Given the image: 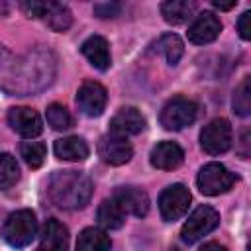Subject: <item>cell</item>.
Listing matches in <instances>:
<instances>
[{
  "instance_id": "1",
  "label": "cell",
  "mask_w": 251,
  "mask_h": 251,
  "mask_svg": "<svg viewBox=\"0 0 251 251\" xmlns=\"http://www.w3.org/2000/svg\"><path fill=\"white\" fill-rule=\"evenodd\" d=\"M57 73V59L53 51L45 47H35L20 57H10L0 88L8 94L27 96L45 90Z\"/></svg>"
},
{
  "instance_id": "2",
  "label": "cell",
  "mask_w": 251,
  "mask_h": 251,
  "mask_svg": "<svg viewBox=\"0 0 251 251\" xmlns=\"http://www.w3.org/2000/svg\"><path fill=\"white\" fill-rule=\"evenodd\" d=\"M47 196L63 210L84 208L92 196V180L78 171H55L47 184Z\"/></svg>"
},
{
  "instance_id": "3",
  "label": "cell",
  "mask_w": 251,
  "mask_h": 251,
  "mask_svg": "<svg viewBox=\"0 0 251 251\" xmlns=\"http://www.w3.org/2000/svg\"><path fill=\"white\" fill-rule=\"evenodd\" d=\"M37 235V220L31 210H16L12 212L4 226H2V237L8 245L16 249L27 247Z\"/></svg>"
},
{
  "instance_id": "4",
  "label": "cell",
  "mask_w": 251,
  "mask_h": 251,
  "mask_svg": "<svg viewBox=\"0 0 251 251\" xmlns=\"http://www.w3.org/2000/svg\"><path fill=\"white\" fill-rule=\"evenodd\" d=\"M196 114H198V106L192 100H188L184 96H175L163 106L159 122L165 129L178 131V129L190 126L196 120Z\"/></svg>"
},
{
  "instance_id": "5",
  "label": "cell",
  "mask_w": 251,
  "mask_h": 251,
  "mask_svg": "<svg viewBox=\"0 0 251 251\" xmlns=\"http://www.w3.org/2000/svg\"><path fill=\"white\" fill-rule=\"evenodd\" d=\"M220 224V214L218 210H214L212 206H198L190 216L188 220L184 222L182 229H180V239L184 243H196L198 239H202L204 235H208L210 231H214Z\"/></svg>"
},
{
  "instance_id": "6",
  "label": "cell",
  "mask_w": 251,
  "mask_h": 251,
  "mask_svg": "<svg viewBox=\"0 0 251 251\" xmlns=\"http://www.w3.org/2000/svg\"><path fill=\"white\" fill-rule=\"evenodd\" d=\"M235 182V175L224 167L222 163H208L200 169L198 176H196V184L198 190L206 196H218L227 192Z\"/></svg>"
},
{
  "instance_id": "7",
  "label": "cell",
  "mask_w": 251,
  "mask_h": 251,
  "mask_svg": "<svg viewBox=\"0 0 251 251\" xmlns=\"http://www.w3.org/2000/svg\"><path fill=\"white\" fill-rule=\"evenodd\" d=\"M231 126L226 118H216L210 124L204 126V129L200 131V147L202 151H206L208 155H220L226 153L231 147Z\"/></svg>"
},
{
  "instance_id": "8",
  "label": "cell",
  "mask_w": 251,
  "mask_h": 251,
  "mask_svg": "<svg viewBox=\"0 0 251 251\" xmlns=\"http://www.w3.org/2000/svg\"><path fill=\"white\" fill-rule=\"evenodd\" d=\"M190 200H192L190 190L184 184L176 182V184L167 186L161 192V196H159V212H161V218L165 222H175V220L182 218L186 214L188 206H190Z\"/></svg>"
},
{
  "instance_id": "9",
  "label": "cell",
  "mask_w": 251,
  "mask_h": 251,
  "mask_svg": "<svg viewBox=\"0 0 251 251\" xmlns=\"http://www.w3.org/2000/svg\"><path fill=\"white\" fill-rule=\"evenodd\" d=\"M106 102H108V92L100 82L86 80L80 84V88L76 92V106L84 116L98 118L104 112Z\"/></svg>"
},
{
  "instance_id": "10",
  "label": "cell",
  "mask_w": 251,
  "mask_h": 251,
  "mask_svg": "<svg viewBox=\"0 0 251 251\" xmlns=\"http://www.w3.org/2000/svg\"><path fill=\"white\" fill-rule=\"evenodd\" d=\"M8 124L16 133H20L22 137H27V139H33L43 131L41 116L33 108H27V106L10 108L8 110Z\"/></svg>"
},
{
  "instance_id": "11",
  "label": "cell",
  "mask_w": 251,
  "mask_h": 251,
  "mask_svg": "<svg viewBox=\"0 0 251 251\" xmlns=\"http://www.w3.org/2000/svg\"><path fill=\"white\" fill-rule=\"evenodd\" d=\"M98 155L106 165L120 167L133 157V147L126 137L108 133L98 141Z\"/></svg>"
},
{
  "instance_id": "12",
  "label": "cell",
  "mask_w": 251,
  "mask_h": 251,
  "mask_svg": "<svg viewBox=\"0 0 251 251\" xmlns=\"http://www.w3.org/2000/svg\"><path fill=\"white\" fill-rule=\"evenodd\" d=\"M222 31V22L214 12H200L196 16V20L190 24L186 35L188 41L196 43V45H206L212 43Z\"/></svg>"
},
{
  "instance_id": "13",
  "label": "cell",
  "mask_w": 251,
  "mask_h": 251,
  "mask_svg": "<svg viewBox=\"0 0 251 251\" xmlns=\"http://www.w3.org/2000/svg\"><path fill=\"white\" fill-rule=\"evenodd\" d=\"M114 200L118 202V206L122 208V212L127 216H135V218H143L149 212V196L143 188L137 186H122L116 190Z\"/></svg>"
},
{
  "instance_id": "14",
  "label": "cell",
  "mask_w": 251,
  "mask_h": 251,
  "mask_svg": "<svg viewBox=\"0 0 251 251\" xmlns=\"http://www.w3.org/2000/svg\"><path fill=\"white\" fill-rule=\"evenodd\" d=\"M145 129V118L141 116V112L133 106H126L120 108L114 118L110 120V133L114 135H137Z\"/></svg>"
},
{
  "instance_id": "15",
  "label": "cell",
  "mask_w": 251,
  "mask_h": 251,
  "mask_svg": "<svg viewBox=\"0 0 251 251\" xmlns=\"http://www.w3.org/2000/svg\"><path fill=\"white\" fill-rule=\"evenodd\" d=\"M149 161L155 169L161 171H173L184 161V151L175 141H161L151 149Z\"/></svg>"
},
{
  "instance_id": "16",
  "label": "cell",
  "mask_w": 251,
  "mask_h": 251,
  "mask_svg": "<svg viewBox=\"0 0 251 251\" xmlns=\"http://www.w3.org/2000/svg\"><path fill=\"white\" fill-rule=\"evenodd\" d=\"M41 251H67L69 249V229L59 220L51 218L45 222L39 235Z\"/></svg>"
},
{
  "instance_id": "17",
  "label": "cell",
  "mask_w": 251,
  "mask_h": 251,
  "mask_svg": "<svg viewBox=\"0 0 251 251\" xmlns=\"http://www.w3.org/2000/svg\"><path fill=\"white\" fill-rule=\"evenodd\" d=\"M80 53L88 59V63L98 69V71H108L112 65V57H110V47L108 41L102 35H90L82 45H80Z\"/></svg>"
},
{
  "instance_id": "18",
  "label": "cell",
  "mask_w": 251,
  "mask_h": 251,
  "mask_svg": "<svg viewBox=\"0 0 251 251\" xmlns=\"http://www.w3.org/2000/svg\"><path fill=\"white\" fill-rule=\"evenodd\" d=\"M55 157L63 161H84L88 157V145L82 137L78 135H69L63 139H57L53 145Z\"/></svg>"
},
{
  "instance_id": "19",
  "label": "cell",
  "mask_w": 251,
  "mask_h": 251,
  "mask_svg": "<svg viewBox=\"0 0 251 251\" xmlns=\"http://www.w3.org/2000/svg\"><path fill=\"white\" fill-rule=\"evenodd\" d=\"M110 235L100 227H84L78 233L75 251H110Z\"/></svg>"
},
{
  "instance_id": "20",
  "label": "cell",
  "mask_w": 251,
  "mask_h": 251,
  "mask_svg": "<svg viewBox=\"0 0 251 251\" xmlns=\"http://www.w3.org/2000/svg\"><path fill=\"white\" fill-rule=\"evenodd\" d=\"M194 12H196V4L188 0H169L161 4V14L165 22L171 25L184 24L188 18H192Z\"/></svg>"
},
{
  "instance_id": "21",
  "label": "cell",
  "mask_w": 251,
  "mask_h": 251,
  "mask_svg": "<svg viewBox=\"0 0 251 251\" xmlns=\"http://www.w3.org/2000/svg\"><path fill=\"white\" fill-rule=\"evenodd\" d=\"M96 220H98V224H100L102 229H118V227L124 226L126 214L122 212V208L118 206V202L114 198H110V200H104L98 206Z\"/></svg>"
},
{
  "instance_id": "22",
  "label": "cell",
  "mask_w": 251,
  "mask_h": 251,
  "mask_svg": "<svg viewBox=\"0 0 251 251\" xmlns=\"http://www.w3.org/2000/svg\"><path fill=\"white\" fill-rule=\"evenodd\" d=\"M43 20L53 31H67L73 24V14H71L69 6L59 4V2H49V8H47Z\"/></svg>"
},
{
  "instance_id": "23",
  "label": "cell",
  "mask_w": 251,
  "mask_h": 251,
  "mask_svg": "<svg viewBox=\"0 0 251 251\" xmlns=\"http://www.w3.org/2000/svg\"><path fill=\"white\" fill-rule=\"evenodd\" d=\"M157 45L161 47V51H163V55H165L169 65H178V61H180V57L184 53V45H182V41H180V37L176 33L161 35Z\"/></svg>"
},
{
  "instance_id": "24",
  "label": "cell",
  "mask_w": 251,
  "mask_h": 251,
  "mask_svg": "<svg viewBox=\"0 0 251 251\" xmlns=\"http://www.w3.org/2000/svg\"><path fill=\"white\" fill-rule=\"evenodd\" d=\"M20 178V165L10 153H0V190L14 186Z\"/></svg>"
},
{
  "instance_id": "25",
  "label": "cell",
  "mask_w": 251,
  "mask_h": 251,
  "mask_svg": "<svg viewBox=\"0 0 251 251\" xmlns=\"http://www.w3.org/2000/svg\"><path fill=\"white\" fill-rule=\"evenodd\" d=\"M20 153H22V157H24V161L27 163V167H31V169H39L41 165H43V161H45V157H47V147H45V143H41V141H24L22 145H20Z\"/></svg>"
},
{
  "instance_id": "26",
  "label": "cell",
  "mask_w": 251,
  "mask_h": 251,
  "mask_svg": "<svg viewBox=\"0 0 251 251\" xmlns=\"http://www.w3.org/2000/svg\"><path fill=\"white\" fill-rule=\"evenodd\" d=\"M45 118H47V124L55 129V131H63V129H69L73 126V118H71V112L63 106V104H49L47 106V112H45Z\"/></svg>"
},
{
  "instance_id": "27",
  "label": "cell",
  "mask_w": 251,
  "mask_h": 251,
  "mask_svg": "<svg viewBox=\"0 0 251 251\" xmlns=\"http://www.w3.org/2000/svg\"><path fill=\"white\" fill-rule=\"evenodd\" d=\"M233 112L237 116H249L251 112V86H249V76H245L239 86L233 92Z\"/></svg>"
},
{
  "instance_id": "28",
  "label": "cell",
  "mask_w": 251,
  "mask_h": 251,
  "mask_svg": "<svg viewBox=\"0 0 251 251\" xmlns=\"http://www.w3.org/2000/svg\"><path fill=\"white\" fill-rule=\"evenodd\" d=\"M22 12L27 16V18H43L47 8H49V2H39V0H27V2H22L20 4Z\"/></svg>"
},
{
  "instance_id": "29",
  "label": "cell",
  "mask_w": 251,
  "mask_h": 251,
  "mask_svg": "<svg viewBox=\"0 0 251 251\" xmlns=\"http://www.w3.org/2000/svg\"><path fill=\"white\" fill-rule=\"evenodd\" d=\"M122 10L120 4L116 2H102V4H94V14L98 18H114L118 12Z\"/></svg>"
},
{
  "instance_id": "30",
  "label": "cell",
  "mask_w": 251,
  "mask_h": 251,
  "mask_svg": "<svg viewBox=\"0 0 251 251\" xmlns=\"http://www.w3.org/2000/svg\"><path fill=\"white\" fill-rule=\"evenodd\" d=\"M249 22H251V12L249 10H245L241 16H239V20H237V31H239V35H241V39H251V25H249Z\"/></svg>"
},
{
  "instance_id": "31",
  "label": "cell",
  "mask_w": 251,
  "mask_h": 251,
  "mask_svg": "<svg viewBox=\"0 0 251 251\" xmlns=\"http://www.w3.org/2000/svg\"><path fill=\"white\" fill-rule=\"evenodd\" d=\"M10 57H12V53L8 49L0 47V80H2V75H4V69H6L8 61H10Z\"/></svg>"
},
{
  "instance_id": "32",
  "label": "cell",
  "mask_w": 251,
  "mask_h": 251,
  "mask_svg": "<svg viewBox=\"0 0 251 251\" xmlns=\"http://www.w3.org/2000/svg\"><path fill=\"white\" fill-rule=\"evenodd\" d=\"M198 251H227L224 245H220V243H216V241H210V243H204Z\"/></svg>"
},
{
  "instance_id": "33",
  "label": "cell",
  "mask_w": 251,
  "mask_h": 251,
  "mask_svg": "<svg viewBox=\"0 0 251 251\" xmlns=\"http://www.w3.org/2000/svg\"><path fill=\"white\" fill-rule=\"evenodd\" d=\"M235 4H237L235 0H233V2H227V4H222V2H214V8H218V10H231Z\"/></svg>"
},
{
  "instance_id": "34",
  "label": "cell",
  "mask_w": 251,
  "mask_h": 251,
  "mask_svg": "<svg viewBox=\"0 0 251 251\" xmlns=\"http://www.w3.org/2000/svg\"><path fill=\"white\" fill-rule=\"evenodd\" d=\"M37 251H41V249H37Z\"/></svg>"
}]
</instances>
